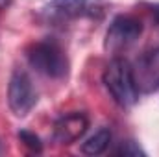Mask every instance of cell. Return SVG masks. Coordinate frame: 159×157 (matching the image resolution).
<instances>
[{"label": "cell", "mask_w": 159, "mask_h": 157, "mask_svg": "<svg viewBox=\"0 0 159 157\" xmlns=\"http://www.w3.org/2000/svg\"><path fill=\"white\" fill-rule=\"evenodd\" d=\"M104 85L107 92L111 94L113 102L124 109L131 107L139 100V91L133 79V70L126 59L115 57L109 61V65L104 70Z\"/></svg>", "instance_id": "cell-1"}, {"label": "cell", "mask_w": 159, "mask_h": 157, "mask_svg": "<svg viewBox=\"0 0 159 157\" xmlns=\"http://www.w3.org/2000/svg\"><path fill=\"white\" fill-rule=\"evenodd\" d=\"M26 59L32 69L46 78L61 79L69 72V59L63 48L54 41H37L26 50Z\"/></svg>", "instance_id": "cell-2"}, {"label": "cell", "mask_w": 159, "mask_h": 157, "mask_svg": "<svg viewBox=\"0 0 159 157\" xmlns=\"http://www.w3.org/2000/svg\"><path fill=\"white\" fill-rule=\"evenodd\" d=\"M37 104V91L24 70H13L7 83V105L15 117H26Z\"/></svg>", "instance_id": "cell-3"}, {"label": "cell", "mask_w": 159, "mask_h": 157, "mask_svg": "<svg viewBox=\"0 0 159 157\" xmlns=\"http://www.w3.org/2000/svg\"><path fill=\"white\" fill-rule=\"evenodd\" d=\"M141 34H143V22L139 19L129 15H119L107 28L104 46L109 52H120L129 44H133L141 37Z\"/></svg>", "instance_id": "cell-4"}, {"label": "cell", "mask_w": 159, "mask_h": 157, "mask_svg": "<svg viewBox=\"0 0 159 157\" xmlns=\"http://www.w3.org/2000/svg\"><path fill=\"white\" fill-rule=\"evenodd\" d=\"M133 79L139 94H148L159 89V46L144 52L135 65H131Z\"/></svg>", "instance_id": "cell-5"}, {"label": "cell", "mask_w": 159, "mask_h": 157, "mask_svg": "<svg viewBox=\"0 0 159 157\" xmlns=\"http://www.w3.org/2000/svg\"><path fill=\"white\" fill-rule=\"evenodd\" d=\"M87 9L89 0H50L41 11V19L50 26H61L80 19Z\"/></svg>", "instance_id": "cell-6"}, {"label": "cell", "mask_w": 159, "mask_h": 157, "mask_svg": "<svg viewBox=\"0 0 159 157\" xmlns=\"http://www.w3.org/2000/svg\"><path fill=\"white\" fill-rule=\"evenodd\" d=\"M89 128V118L85 113H67L59 117L54 124V141L59 144H72L80 141Z\"/></svg>", "instance_id": "cell-7"}, {"label": "cell", "mask_w": 159, "mask_h": 157, "mask_svg": "<svg viewBox=\"0 0 159 157\" xmlns=\"http://www.w3.org/2000/svg\"><path fill=\"white\" fill-rule=\"evenodd\" d=\"M109 142H111V131L107 128H100L81 142V152L85 155H100L107 150Z\"/></svg>", "instance_id": "cell-8"}, {"label": "cell", "mask_w": 159, "mask_h": 157, "mask_svg": "<svg viewBox=\"0 0 159 157\" xmlns=\"http://www.w3.org/2000/svg\"><path fill=\"white\" fill-rule=\"evenodd\" d=\"M19 139H20V142H22L28 150H32V152H41V150H43V144H41L39 137L34 135V133H30V131H20V133H19Z\"/></svg>", "instance_id": "cell-9"}, {"label": "cell", "mask_w": 159, "mask_h": 157, "mask_svg": "<svg viewBox=\"0 0 159 157\" xmlns=\"http://www.w3.org/2000/svg\"><path fill=\"white\" fill-rule=\"evenodd\" d=\"M117 154L119 155H144V150L135 142V141H124V142H120V146L117 148Z\"/></svg>", "instance_id": "cell-10"}, {"label": "cell", "mask_w": 159, "mask_h": 157, "mask_svg": "<svg viewBox=\"0 0 159 157\" xmlns=\"http://www.w3.org/2000/svg\"><path fill=\"white\" fill-rule=\"evenodd\" d=\"M11 4V0H0V9H6Z\"/></svg>", "instance_id": "cell-11"}, {"label": "cell", "mask_w": 159, "mask_h": 157, "mask_svg": "<svg viewBox=\"0 0 159 157\" xmlns=\"http://www.w3.org/2000/svg\"><path fill=\"white\" fill-rule=\"evenodd\" d=\"M2 150H4V148H2V142H0V154H2Z\"/></svg>", "instance_id": "cell-12"}]
</instances>
